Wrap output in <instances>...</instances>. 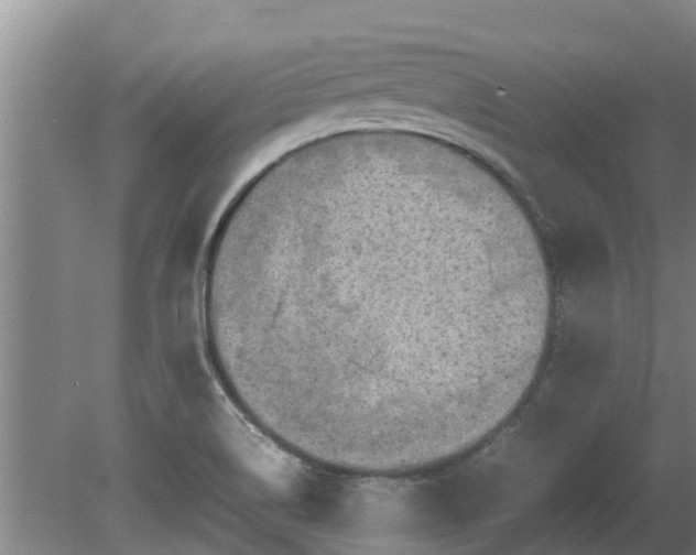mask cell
<instances>
[{
  "mask_svg": "<svg viewBox=\"0 0 696 555\" xmlns=\"http://www.w3.org/2000/svg\"><path fill=\"white\" fill-rule=\"evenodd\" d=\"M551 305L514 197L391 143L328 146L259 175L205 273L211 355L243 411L291 453L368 476L425 470L502 421Z\"/></svg>",
  "mask_w": 696,
  "mask_h": 555,
  "instance_id": "cell-1",
  "label": "cell"
}]
</instances>
